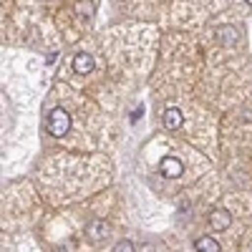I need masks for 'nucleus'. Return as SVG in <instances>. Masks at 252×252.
<instances>
[{
  "label": "nucleus",
  "mask_w": 252,
  "mask_h": 252,
  "mask_svg": "<svg viewBox=\"0 0 252 252\" xmlns=\"http://www.w3.org/2000/svg\"><path fill=\"white\" fill-rule=\"evenodd\" d=\"M245 3H247V5H252V0H245Z\"/></svg>",
  "instance_id": "10"
},
{
  "label": "nucleus",
  "mask_w": 252,
  "mask_h": 252,
  "mask_svg": "<svg viewBox=\"0 0 252 252\" xmlns=\"http://www.w3.org/2000/svg\"><path fill=\"white\" fill-rule=\"evenodd\" d=\"M71 129V116L66 109H53L48 116V134L51 136H66Z\"/></svg>",
  "instance_id": "1"
},
{
  "label": "nucleus",
  "mask_w": 252,
  "mask_h": 252,
  "mask_svg": "<svg viewBox=\"0 0 252 252\" xmlns=\"http://www.w3.org/2000/svg\"><path fill=\"white\" fill-rule=\"evenodd\" d=\"M114 252H134V242H129V240H121V242H116Z\"/></svg>",
  "instance_id": "9"
},
{
  "label": "nucleus",
  "mask_w": 252,
  "mask_h": 252,
  "mask_svg": "<svg viewBox=\"0 0 252 252\" xmlns=\"http://www.w3.org/2000/svg\"><path fill=\"white\" fill-rule=\"evenodd\" d=\"M94 66H96V63H94V56H89V53H78V56L73 58V71L81 73V76L91 73Z\"/></svg>",
  "instance_id": "5"
},
{
  "label": "nucleus",
  "mask_w": 252,
  "mask_h": 252,
  "mask_svg": "<svg viewBox=\"0 0 252 252\" xmlns=\"http://www.w3.org/2000/svg\"><path fill=\"white\" fill-rule=\"evenodd\" d=\"M159 172H161L164 177H169V179H177V177H182V172H184V164H182L177 157H164L161 164H159Z\"/></svg>",
  "instance_id": "2"
},
{
  "label": "nucleus",
  "mask_w": 252,
  "mask_h": 252,
  "mask_svg": "<svg viewBox=\"0 0 252 252\" xmlns=\"http://www.w3.org/2000/svg\"><path fill=\"white\" fill-rule=\"evenodd\" d=\"M86 235L91 237V240H103L109 235V222L106 220H94V222H89L86 224Z\"/></svg>",
  "instance_id": "4"
},
{
  "label": "nucleus",
  "mask_w": 252,
  "mask_h": 252,
  "mask_svg": "<svg viewBox=\"0 0 252 252\" xmlns=\"http://www.w3.org/2000/svg\"><path fill=\"white\" fill-rule=\"evenodd\" d=\"M217 35H220V40L224 46H235L237 43V28H220Z\"/></svg>",
  "instance_id": "8"
},
{
  "label": "nucleus",
  "mask_w": 252,
  "mask_h": 252,
  "mask_svg": "<svg viewBox=\"0 0 252 252\" xmlns=\"http://www.w3.org/2000/svg\"><path fill=\"white\" fill-rule=\"evenodd\" d=\"M161 121H164L166 129H172V131H174V129H179V126L184 124V116H182V111H179V109H174V106H172V109H166V111H164Z\"/></svg>",
  "instance_id": "6"
},
{
  "label": "nucleus",
  "mask_w": 252,
  "mask_h": 252,
  "mask_svg": "<svg viewBox=\"0 0 252 252\" xmlns=\"http://www.w3.org/2000/svg\"><path fill=\"white\" fill-rule=\"evenodd\" d=\"M197 252H220V242L215 237H199L194 245Z\"/></svg>",
  "instance_id": "7"
},
{
  "label": "nucleus",
  "mask_w": 252,
  "mask_h": 252,
  "mask_svg": "<svg viewBox=\"0 0 252 252\" xmlns=\"http://www.w3.org/2000/svg\"><path fill=\"white\" fill-rule=\"evenodd\" d=\"M232 222V215L227 212V209H215L212 215H209V227L215 229V232H224Z\"/></svg>",
  "instance_id": "3"
}]
</instances>
